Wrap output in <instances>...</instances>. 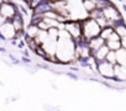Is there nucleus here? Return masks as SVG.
Listing matches in <instances>:
<instances>
[{"instance_id": "obj_4", "label": "nucleus", "mask_w": 126, "mask_h": 111, "mask_svg": "<svg viewBox=\"0 0 126 111\" xmlns=\"http://www.w3.org/2000/svg\"><path fill=\"white\" fill-rule=\"evenodd\" d=\"M24 46H25V44H24V42H20V43H19V48H22Z\"/></svg>"}, {"instance_id": "obj_1", "label": "nucleus", "mask_w": 126, "mask_h": 111, "mask_svg": "<svg viewBox=\"0 0 126 111\" xmlns=\"http://www.w3.org/2000/svg\"><path fill=\"white\" fill-rule=\"evenodd\" d=\"M106 46L109 47V49L111 51H117L120 49L122 46H121V40L120 41H116V40H108L106 41Z\"/></svg>"}, {"instance_id": "obj_2", "label": "nucleus", "mask_w": 126, "mask_h": 111, "mask_svg": "<svg viewBox=\"0 0 126 111\" xmlns=\"http://www.w3.org/2000/svg\"><path fill=\"white\" fill-rule=\"evenodd\" d=\"M35 53L37 56H40L41 58H43V59H49V57H47V52L45 51L42 44H37V47L35 48Z\"/></svg>"}, {"instance_id": "obj_5", "label": "nucleus", "mask_w": 126, "mask_h": 111, "mask_svg": "<svg viewBox=\"0 0 126 111\" xmlns=\"http://www.w3.org/2000/svg\"><path fill=\"white\" fill-rule=\"evenodd\" d=\"M5 51H6L5 48H3V47H0V52H5Z\"/></svg>"}, {"instance_id": "obj_3", "label": "nucleus", "mask_w": 126, "mask_h": 111, "mask_svg": "<svg viewBox=\"0 0 126 111\" xmlns=\"http://www.w3.org/2000/svg\"><path fill=\"white\" fill-rule=\"evenodd\" d=\"M42 1H43V0H32V1L29 3V8H30L31 10H33V9H35L36 6H38Z\"/></svg>"}]
</instances>
